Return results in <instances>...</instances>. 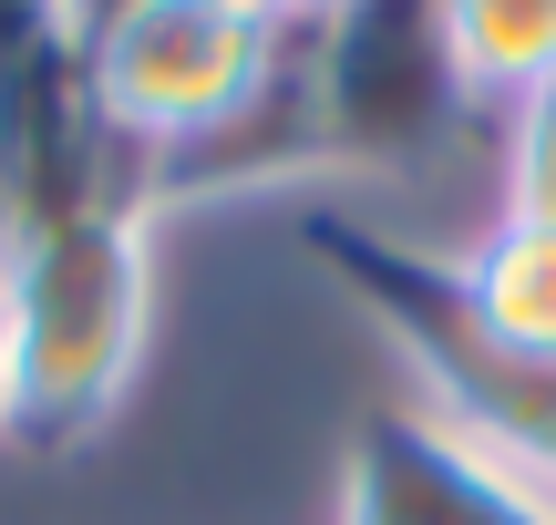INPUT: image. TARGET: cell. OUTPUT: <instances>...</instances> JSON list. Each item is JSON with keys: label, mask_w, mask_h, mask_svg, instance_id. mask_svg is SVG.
<instances>
[{"label": "cell", "mask_w": 556, "mask_h": 525, "mask_svg": "<svg viewBox=\"0 0 556 525\" xmlns=\"http://www.w3.org/2000/svg\"><path fill=\"white\" fill-rule=\"evenodd\" d=\"M0 341H11V433L83 444L124 402L144 350V217L62 206L0 247Z\"/></svg>", "instance_id": "1"}, {"label": "cell", "mask_w": 556, "mask_h": 525, "mask_svg": "<svg viewBox=\"0 0 556 525\" xmlns=\"http://www.w3.org/2000/svg\"><path fill=\"white\" fill-rule=\"evenodd\" d=\"M299 238L330 258V279L351 289L402 350H413L422 392H433V423H454L475 453H495L516 485L556 495V361L505 350L495 330L464 309L454 268L422 258V247H402V238H381V227L351 217V206H309Z\"/></svg>", "instance_id": "2"}, {"label": "cell", "mask_w": 556, "mask_h": 525, "mask_svg": "<svg viewBox=\"0 0 556 525\" xmlns=\"http://www.w3.org/2000/svg\"><path fill=\"white\" fill-rule=\"evenodd\" d=\"M319 41V155L361 176H402L464 124V62L443 0H330L309 11Z\"/></svg>", "instance_id": "3"}, {"label": "cell", "mask_w": 556, "mask_h": 525, "mask_svg": "<svg viewBox=\"0 0 556 525\" xmlns=\"http://www.w3.org/2000/svg\"><path fill=\"white\" fill-rule=\"evenodd\" d=\"M268 52L278 21H238L217 0H135L124 21L83 31V82H93V114L165 165L248 114V93L268 82Z\"/></svg>", "instance_id": "4"}, {"label": "cell", "mask_w": 556, "mask_h": 525, "mask_svg": "<svg viewBox=\"0 0 556 525\" xmlns=\"http://www.w3.org/2000/svg\"><path fill=\"white\" fill-rule=\"evenodd\" d=\"M464 309L526 361H556V227L546 217H495L454 268Z\"/></svg>", "instance_id": "5"}, {"label": "cell", "mask_w": 556, "mask_h": 525, "mask_svg": "<svg viewBox=\"0 0 556 525\" xmlns=\"http://www.w3.org/2000/svg\"><path fill=\"white\" fill-rule=\"evenodd\" d=\"M443 31L475 103H526L556 82V0H443Z\"/></svg>", "instance_id": "6"}, {"label": "cell", "mask_w": 556, "mask_h": 525, "mask_svg": "<svg viewBox=\"0 0 556 525\" xmlns=\"http://www.w3.org/2000/svg\"><path fill=\"white\" fill-rule=\"evenodd\" d=\"M505 217H546L556 227V82L505 114Z\"/></svg>", "instance_id": "7"}, {"label": "cell", "mask_w": 556, "mask_h": 525, "mask_svg": "<svg viewBox=\"0 0 556 525\" xmlns=\"http://www.w3.org/2000/svg\"><path fill=\"white\" fill-rule=\"evenodd\" d=\"M73 41V21H62V0H0V73H21V62L62 52Z\"/></svg>", "instance_id": "8"}, {"label": "cell", "mask_w": 556, "mask_h": 525, "mask_svg": "<svg viewBox=\"0 0 556 525\" xmlns=\"http://www.w3.org/2000/svg\"><path fill=\"white\" fill-rule=\"evenodd\" d=\"M21 238V176H11V124H0V247Z\"/></svg>", "instance_id": "9"}, {"label": "cell", "mask_w": 556, "mask_h": 525, "mask_svg": "<svg viewBox=\"0 0 556 525\" xmlns=\"http://www.w3.org/2000/svg\"><path fill=\"white\" fill-rule=\"evenodd\" d=\"M124 11H135V0H62V21H73V41H83V31H103V21H124Z\"/></svg>", "instance_id": "10"}, {"label": "cell", "mask_w": 556, "mask_h": 525, "mask_svg": "<svg viewBox=\"0 0 556 525\" xmlns=\"http://www.w3.org/2000/svg\"><path fill=\"white\" fill-rule=\"evenodd\" d=\"M217 11H238V21H299V0H217Z\"/></svg>", "instance_id": "11"}, {"label": "cell", "mask_w": 556, "mask_h": 525, "mask_svg": "<svg viewBox=\"0 0 556 525\" xmlns=\"http://www.w3.org/2000/svg\"><path fill=\"white\" fill-rule=\"evenodd\" d=\"M0 433H11V341H0Z\"/></svg>", "instance_id": "12"}, {"label": "cell", "mask_w": 556, "mask_h": 525, "mask_svg": "<svg viewBox=\"0 0 556 525\" xmlns=\"http://www.w3.org/2000/svg\"><path fill=\"white\" fill-rule=\"evenodd\" d=\"M299 11H330V0H299Z\"/></svg>", "instance_id": "13"}]
</instances>
